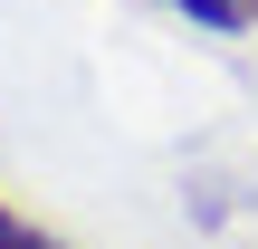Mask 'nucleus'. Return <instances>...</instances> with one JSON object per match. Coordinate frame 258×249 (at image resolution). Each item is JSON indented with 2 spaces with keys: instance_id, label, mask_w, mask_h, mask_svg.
<instances>
[{
  "instance_id": "obj_1",
  "label": "nucleus",
  "mask_w": 258,
  "mask_h": 249,
  "mask_svg": "<svg viewBox=\"0 0 258 249\" xmlns=\"http://www.w3.org/2000/svg\"><path fill=\"white\" fill-rule=\"evenodd\" d=\"M0 249H67V240H48V230H29L19 211H0Z\"/></svg>"
},
{
  "instance_id": "obj_2",
  "label": "nucleus",
  "mask_w": 258,
  "mask_h": 249,
  "mask_svg": "<svg viewBox=\"0 0 258 249\" xmlns=\"http://www.w3.org/2000/svg\"><path fill=\"white\" fill-rule=\"evenodd\" d=\"M249 10H258V0H249Z\"/></svg>"
}]
</instances>
